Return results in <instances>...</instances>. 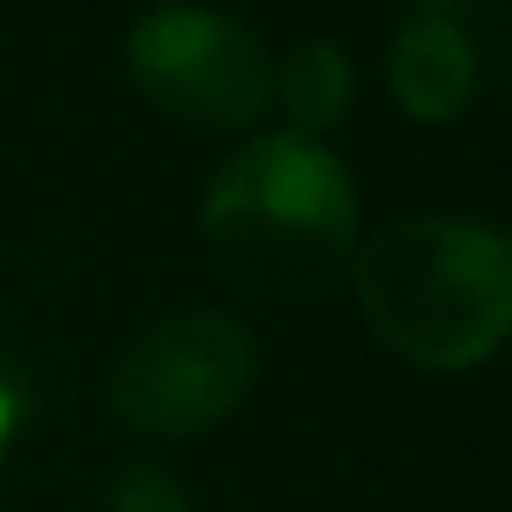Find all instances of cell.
<instances>
[{"label":"cell","instance_id":"1","mask_svg":"<svg viewBox=\"0 0 512 512\" xmlns=\"http://www.w3.org/2000/svg\"><path fill=\"white\" fill-rule=\"evenodd\" d=\"M203 239L245 292L322 298L358 256V185L322 137L268 131L215 167Z\"/></svg>","mask_w":512,"mask_h":512},{"label":"cell","instance_id":"2","mask_svg":"<svg viewBox=\"0 0 512 512\" xmlns=\"http://www.w3.org/2000/svg\"><path fill=\"white\" fill-rule=\"evenodd\" d=\"M358 310L387 352L459 376L512 340V239L465 215H399L358 239Z\"/></svg>","mask_w":512,"mask_h":512},{"label":"cell","instance_id":"3","mask_svg":"<svg viewBox=\"0 0 512 512\" xmlns=\"http://www.w3.org/2000/svg\"><path fill=\"white\" fill-rule=\"evenodd\" d=\"M256 382V340L227 310H173L114 364L108 405L143 441H191L227 423Z\"/></svg>","mask_w":512,"mask_h":512},{"label":"cell","instance_id":"4","mask_svg":"<svg viewBox=\"0 0 512 512\" xmlns=\"http://www.w3.org/2000/svg\"><path fill=\"white\" fill-rule=\"evenodd\" d=\"M137 96L191 131H245L274 102V60L251 30L215 6H149L126 36Z\"/></svg>","mask_w":512,"mask_h":512},{"label":"cell","instance_id":"5","mask_svg":"<svg viewBox=\"0 0 512 512\" xmlns=\"http://www.w3.org/2000/svg\"><path fill=\"white\" fill-rule=\"evenodd\" d=\"M387 90L411 126H453L477 96V42L459 18L417 12L387 48Z\"/></svg>","mask_w":512,"mask_h":512},{"label":"cell","instance_id":"6","mask_svg":"<svg viewBox=\"0 0 512 512\" xmlns=\"http://www.w3.org/2000/svg\"><path fill=\"white\" fill-rule=\"evenodd\" d=\"M358 96V66L340 42H298L286 60H274V102L286 114V131L322 137L352 114Z\"/></svg>","mask_w":512,"mask_h":512},{"label":"cell","instance_id":"7","mask_svg":"<svg viewBox=\"0 0 512 512\" xmlns=\"http://www.w3.org/2000/svg\"><path fill=\"white\" fill-rule=\"evenodd\" d=\"M102 512H191V501L161 465H120L108 477Z\"/></svg>","mask_w":512,"mask_h":512},{"label":"cell","instance_id":"8","mask_svg":"<svg viewBox=\"0 0 512 512\" xmlns=\"http://www.w3.org/2000/svg\"><path fill=\"white\" fill-rule=\"evenodd\" d=\"M411 6H417V12H441V18H453L465 0H411Z\"/></svg>","mask_w":512,"mask_h":512},{"label":"cell","instance_id":"9","mask_svg":"<svg viewBox=\"0 0 512 512\" xmlns=\"http://www.w3.org/2000/svg\"><path fill=\"white\" fill-rule=\"evenodd\" d=\"M507 239H512V233H507Z\"/></svg>","mask_w":512,"mask_h":512}]
</instances>
